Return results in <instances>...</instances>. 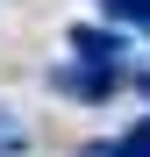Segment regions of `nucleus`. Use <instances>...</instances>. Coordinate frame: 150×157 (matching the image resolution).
Wrapping results in <instances>:
<instances>
[{"mask_svg": "<svg viewBox=\"0 0 150 157\" xmlns=\"http://www.w3.org/2000/svg\"><path fill=\"white\" fill-rule=\"evenodd\" d=\"M100 14H107L114 29H136V36H150V0H100Z\"/></svg>", "mask_w": 150, "mask_h": 157, "instance_id": "3", "label": "nucleus"}, {"mask_svg": "<svg viewBox=\"0 0 150 157\" xmlns=\"http://www.w3.org/2000/svg\"><path fill=\"white\" fill-rule=\"evenodd\" d=\"M71 50H79V64L121 71V57H129V36H121V29H71Z\"/></svg>", "mask_w": 150, "mask_h": 157, "instance_id": "2", "label": "nucleus"}, {"mask_svg": "<svg viewBox=\"0 0 150 157\" xmlns=\"http://www.w3.org/2000/svg\"><path fill=\"white\" fill-rule=\"evenodd\" d=\"M121 86V71H100V64H57L50 71V93H71V100H107Z\"/></svg>", "mask_w": 150, "mask_h": 157, "instance_id": "1", "label": "nucleus"}, {"mask_svg": "<svg viewBox=\"0 0 150 157\" xmlns=\"http://www.w3.org/2000/svg\"><path fill=\"white\" fill-rule=\"evenodd\" d=\"M107 157H150V114H143L136 128H121V136L107 143Z\"/></svg>", "mask_w": 150, "mask_h": 157, "instance_id": "4", "label": "nucleus"}, {"mask_svg": "<svg viewBox=\"0 0 150 157\" xmlns=\"http://www.w3.org/2000/svg\"><path fill=\"white\" fill-rule=\"evenodd\" d=\"M0 143H7V150H14V121H0Z\"/></svg>", "mask_w": 150, "mask_h": 157, "instance_id": "5", "label": "nucleus"}, {"mask_svg": "<svg viewBox=\"0 0 150 157\" xmlns=\"http://www.w3.org/2000/svg\"><path fill=\"white\" fill-rule=\"evenodd\" d=\"M136 93H143V100H150V71H143V78H136Z\"/></svg>", "mask_w": 150, "mask_h": 157, "instance_id": "7", "label": "nucleus"}, {"mask_svg": "<svg viewBox=\"0 0 150 157\" xmlns=\"http://www.w3.org/2000/svg\"><path fill=\"white\" fill-rule=\"evenodd\" d=\"M79 157H107V143H86V150H79Z\"/></svg>", "mask_w": 150, "mask_h": 157, "instance_id": "6", "label": "nucleus"}]
</instances>
